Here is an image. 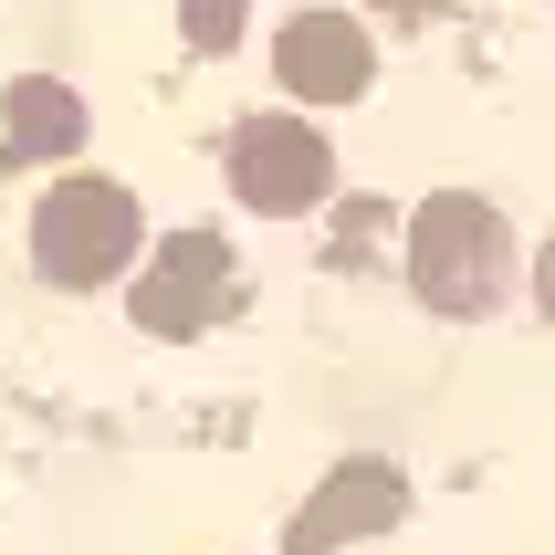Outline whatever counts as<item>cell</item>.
<instances>
[{"label":"cell","mask_w":555,"mask_h":555,"mask_svg":"<svg viewBox=\"0 0 555 555\" xmlns=\"http://www.w3.org/2000/svg\"><path fill=\"white\" fill-rule=\"evenodd\" d=\"M399 503H409V482H399L388 462H346V472H325V482H314V503L294 514V555H336V545H357V534L399 525Z\"/></svg>","instance_id":"obj_6"},{"label":"cell","mask_w":555,"mask_h":555,"mask_svg":"<svg viewBox=\"0 0 555 555\" xmlns=\"http://www.w3.org/2000/svg\"><path fill=\"white\" fill-rule=\"evenodd\" d=\"M189 42L199 53H231L242 42V0H189Z\"/></svg>","instance_id":"obj_8"},{"label":"cell","mask_w":555,"mask_h":555,"mask_svg":"<svg viewBox=\"0 0 555 555\" xmlns=\"http://www.w3.org/2000/svg\"><path fill=\"white\" fill-rule=\"evenodd\" d=\"M220 305H231V242L220 231H168L157 262L137 273V325L147 336H199Z\"/></svg>","instance_id":"obj_4"},{"label":"cell","mask_w":555,"mask_h":555,"mask_svg":"<svg viewBox=\"0 0 555 555\" xmlns=\"http://www.w3.org/2000/svg\"><path fill=\"white\" fill-rule=\"evenodd\" d=\"M388 11H409V22H430V11H451V0H388Z\"/></svg>","instance_id":"obj_10"},{"label":"cell","mask_w":555,"mask_h":555,"mask_svg":"<svg viewBox=\"0 0 555 555\" xmlns=\"http://www.w3.org/2000/svg\"><path fill=\"white\" fill-rule=\"evenodd\" d=\"M273 63H283V85L305 94V105H346V94H367V31L346 22V11H294L283 22V42H273Z\"/></svg>","instance_id":"obj_5"},{"label":"cell","mask_w":555,"mask_h":555,"mask_svg":"<svg viewBox=\"0 0 555 555\" xmlns=\"http://www.w3.org/2000/svg\"><path fill=\"white\" fill-rule=\"evenodd\" d=\"M503 273H514V242H503V210H493V199L440 189L430 210L409 220V283H420V305L493 314L503 305Z\"/></svg>","instance_id":"obj_1"},{"label":"cell","mask_w":555,"mask_h":555,"mask_svg":"<svg viewBox=\"0 0 555 555\" xmlns=\"http://www.w3.org/2000/svg\"><path fill=\"white\" fill-rule=\"evenodd\" d=\"M31 251H42V283L63 294H94L137 251V199L116 179H53V199L31 210Z\"/></svg>","instance_id":"obj_2"},{"label":"cell","mask_w":555,"mask_h":555,"mask_svg":"<svg viewBox=\"0 0 555 555\" xmlns=\"http://www.w3.org/2000/svg\"><path fill=\"white\" fill-rule=\"evenodd\" d=\"M534 305L555 314V242H545V262H534Z\"/></svg>","instance_id":"obj_9"},{"label":"cell","mask_w":555,"mask_h":555,"mask_svg":"<svg viewBox=\"0 0 555 555\" xmlns=\"http://www.w3.org/2000/svg\"><path fill=\"white\" fill-rule=\"evenodd\" d=\"M231 189H242L262 220H305L325 189H336V147L314 137L305 116H251L231 137Z\"/></svg>","instance_id":"obj_3"},{"label":"cell","mask_w":555,"mask_h":555,"mask_svg":"<svg viewBox=\"0 0 555 555\" xmlns=\"http://www.w3.org/2000/svg\"><path fill=\"white\" fill-rule=\"evenodd\" d=\"M74 147H85V105H74V85L22 74V85H11V157H74Z\"/></svg>","instance_id":"obj_7"}]
</instances>
